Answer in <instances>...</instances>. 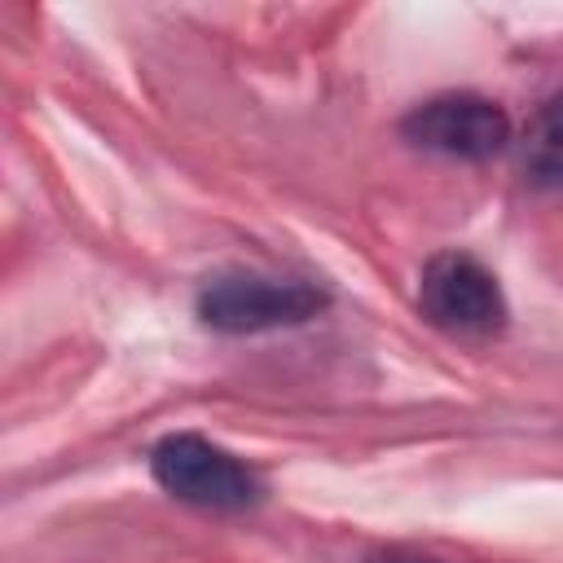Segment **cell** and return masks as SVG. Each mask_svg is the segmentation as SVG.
Returning <instances> with one entry per match:
<instances>
[{"label": "cell", "mask_w": 563, "mask_h": 563, "mask_svg": "<svg viewBox=\"0 0 563 563\" xmlns=\"http://www.w3.org/2000/svg\"><path fill=\"white\" fill-rule=\"evenodd\" d=\"M365 563H457V559H440L431 550H409V545H383V550H369Z\"/></svg>", "instance_id": "6"}, {"label": "cell", "mask_w": 563, "mask_h": 563, "mask_svg": "<svg viewBox=\"0 0 563 563\" xmlns=\"http://www.w3.org/2000/svg\"><path fill=\"white\" fill-rule=\"evenodd\" d=\"M330 303L325 286L308 277H282V273H251L229 268L198 286L194 312L216 334H264L286 330L321 317Z\"/></svg>", "instance_id": "2"}, {"label": "cell", "mask_w": 563, "mask_h": 563, "mask_svg": "<svg viewBox=\"0 0 563 563\" xmlns=\"http://www.w3.org/2000/svg\"><path fill=\"white\" fill-rule=\"evenodd\" d=\"M418 312L453 339H493L510 321L497 273L471 251H435L418 273Z\"/></svg>", "instance_id": "3"}, {"label": "cell", "mask_w": 563, "mask_h": 563, "mask_svg": "<svg viewBox=\"0 0 563 563\" xmlns=\"http://www.w3.org/2000/svg\"><path fill=\"white\" fill-rule=\"evenodd\" d=\"M400 136L422 154L462 158V163H484L515 141L510 114L479 92H440L418 101L400 119Z\"/></svg>", "instance_id": "4"}, {"label": "cell", "mask_w": 563, "mask_h": 563, "mask_svg": "<svg viewBox=\"0 0 563 563\" xmlns=\"http://www.w3.org/2000/svg\"><path fill=\"white\" fill-rule=\"evenodd\" d=\"M519 145V176L537 189H563V92L550 97L523 128Z\"/></svg>", "instance_id": "5"}, {"label": "cell", "mask_w": 563, "mask_h": 563, "mask_svg": "<svg viewBox=\"0 0 563 563\" xmlns=\"http://www.w3.org/2000/svg\"><path fill=\"white\" fill-rule=\"evenodd\" d=\"M150 475L154 484L198 510L216 515H242L255 510L268 493L264 475L238 457L233 449L198 435V431H172L150 449Z\"/></svg>", "instance_id": "1"}]
</instances>
